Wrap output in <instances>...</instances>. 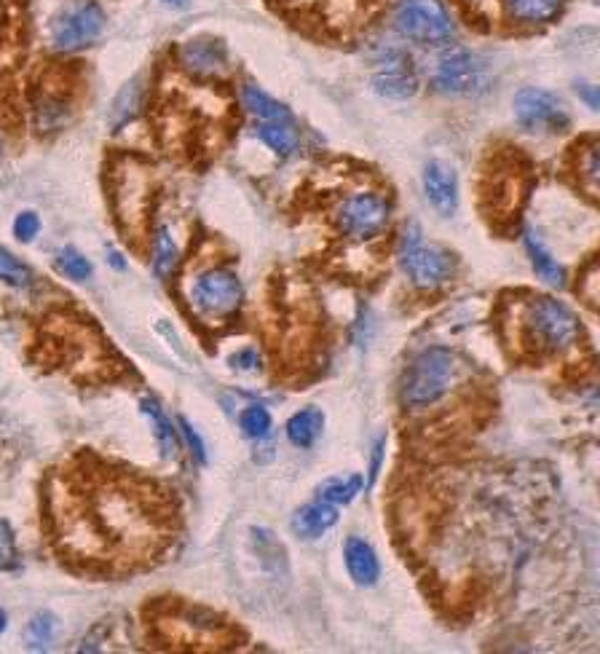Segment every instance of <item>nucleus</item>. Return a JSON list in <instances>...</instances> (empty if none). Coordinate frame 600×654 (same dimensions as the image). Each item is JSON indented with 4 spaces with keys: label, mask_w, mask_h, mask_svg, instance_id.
<instances>
[{
    "label": "nucleus",
    "mask_w": 600,
    "mask_h": 654,
    "mask_svg": "<svg viewBox=\"0 0 600 654\" xmlns=\"http://www.w3.org/2000/svg\"><path fill=\"white\" fill-rule=\"evenodd\" d=\"M488 62L472 49H450L434 65L432 84L445 97H477L488 89Z\"/></svg>",
    "instance_id": "10"
},
{
    "label": "nucleus",
    "mask_w": 600,
    "mask_h": 654,
    "mask_svg": "<svg viewBox=\"0 0 600 654\" xmlns=\"http://www.w3.org/2000/svg\"><path fill=\"white\" fill-rule=\"evenodd\" d=\"M242 102L247 107L250 116L255 118V124H268V121H290L293 111H290L284 102L273 100L271 94L263 92L257 84H244L242 87Z\"/></svg>",
    "instance_id": "22"
},
{
    "label": "nucleus",
    "mask_w": 600,
    "mask_h": 654,
    "mask_svg": "<svg viewBox=\"0 0 600 654\" xmlns=\"http://www.w3.org/2000/svg\"><path fill=\"white\" fill-rule=\"evenodd\" d=\"M523 244H525V253H528L531 266H534L536 274L550 284V287H565V280H569V277H565V269L558 264L556 255L547 249V244L541 242L539 234H534V231L528 229L523 234Z\"/></svg>",
    "instance_id": "21"
},
{
    "label": "nucleus",
    "mask_w": 600,
    "mask_h": 654,
    "mask_svg": "<svg viewBox=\"0 0 600 654\" xmlns=\"http://www.w3.org/2000/svg\"><path fill=\"white\" fill-rule=\"evenodd\" d=\"M5 628H9V617H5V612L0 608V633H5Z\"/></svg>",
    "instance_id": "41"
},
{
    "label": "nucleus",
    "mask_w": 600,
    "mask_h": 654,
    "mask_svg": "<svg viewBox=\"0 0 600 654\" xmlns=\"http://www.w3.org/2000/svg\"><path fill=\"white\" fill-rule=\"evenodd\" d=\"M20 566V548L9 523L0 517V572H14Z\"/></svg>",
    "instance_id": "32"
},
{
    "label": "nucleus",
    "mask_w": 600,
    "mask_h": 654,
    "mask_svg": "<svg viewBox=\"0 0 600 654\" xmlns=\"http://www.w3.org/2000/svg\"><path fill=\"white\" fill-rule=\"evenodd\" d=\"M5 151H9V129L0 124V158L5 156Z\"/></svg>",
    "instance_id": "39"
},
{
    "label": "nucleus",
    "mask_w": 600,
    "mask_h": 654,
    "mask_svg": "<svg viewBox=\"0 0 600 654\" xmlns=\"http://www.w3.org/2000/svg\"><path fill=\"white\" fill-rule=\"evenodd\" d=\"M523 335L536 355H565L582 341V322L563 300L536 295L523 309Z\"/></svg>",
    "instance_id": "2"
},
{
    "label": "nucleus",
    "mask_w": 600,
    "mask_h": 654,
    "mask_svg": "<svg viewBox=\"0 0 600 654\" xmlns=\"http://www.w3.org/2000/svg\"><path fill=\"white\" fill-rule=\"evenodd\" d=\"M107 260L113 264V269H118V271L127 269V260H124V255L118 253V249H111V253H107Z\"/></svg>",
    "instance_id": "38"
},
{
    "label": "nucleus",
    "mask_w": 600,
    "mask_h": 654,
    "mask_svg": "<svg viewBox=\"0 0 600 654\" xmlns=\"http://www.w3.org/2000/svg\"><path fill=\"white\" fill-rule=\"evenodd\" d=\"M343 561H346L348 577L359 585V588H373L381 579V563L375 550L370 548L365 539L348 537L343 544Z\"/></svg>",
    "instance_id": "17"
},
{
    "label": "nucleus",
    "mask_w": 600,
    "mask_h": 654,
    "mask_svg": "<svg viewBox=\"0 0 600 654\" xmlns=\"http://www.w3.org/2000/svg\"><path fill=\"white\" fill-rule=\"evenodd\" d=\"M579 183L585 185V191L590 196L598 193V180H600V156H598V142L592 140L590 145H585L579 151Z\"/></svg>",
    "instance_id": "30"
},
{
    "label": "nucleus",
    "mask_w": 600,
    "mask_h": 654,
    "mask_svg": "<svg viewBox=\"0 0 600 654\" xmlns=\"http://www.w3.org/2000/svg\"><path fill=\"white\" fill-rule=\"evenodd\" d=\"M49 521L67 561L102 572H131L162 555L175 537L177 510L167 491L153 483L129 472L78 464L51 483Z\"/></svg>",
    "instance_id": "1"
},
{
    "label": "nucleus",
    "mask_w": 600,
    "mask_h": 654,
    "mask_svg": "<svg viewBox=\"0 0 600 654\" xmlns=\"http://www.w3.org/2000/svg\"><path fill=\"white\" fill-rule=\"evenodd\" d=\"M107 14L100 0H71L49 22V43L60 54H76L100 41Z\"/></svg>",
    "instance_id": "7"
},
{
    "label": "nucleus",
    "mask_w": 600,
    "mask_h": 654,
    "mask_svg": "<svg viewBox=\"0 0 600 654\" xmlns=\"http://www.w3.org/2000/svg\"><path fill=\"white\" fill-rule=\"evenodd\" d=\"M180 260H182V249H180V242H177L175 231H171L169 223H158L156 229L151 231L153 274H156L162 282H167L177 271Z\"/></svg>",
    "instance_id": "18"
},
{
    "label": "nucleus",
    "mask_w": 600,
    "mask_h": 654,
    "mask_svg": "<svg viewBox=\"0 0 600 654\" xmlns=\"http://www.w3.org/2000/svg\"><path fill=\"white\" fill-rule=\"evenodd\" d=\"M244 284L228 266H204L188 280V304L202 320H228L242 309Z\"/></svg>",
    "instance_id": "6"
},
{
    "label": "nucleus",
    "mask_w": 600,
    "mask_h": 654,
    "mask_svg": "<svg viewBox=\"0 0 600 654\" xmlns=\"http://www.w3.org/2000/svg\"><path fill=\"white\" fill-rule=\"evenodd\" d=\"M514 121L531 134H560L571 127V113L558 94L525 87L512 100Z\"/></svg>",
    "instance_id": "11"
},
{
    "label": "nucleus",
    "mask_w": 600,
    "mask_h": 654,
    "mask_svg": "<svg viewBox=\"0 0 600 654\" xmlns=\"http://www.w3.org/2000/svg\"><path fill=\"white\" fill-rule=\"evenodd\" d=\"M569 0H494L496 16L512 30H545L563 16Z\"/></svg>",
    "instance_id": "15"
},
{
    "label": "nucleus",
    "mask_w": 600,
    "mask_h": 654,
    "mask_svg": "<svg viewBox=\"0 0 600 654\" xmlns=\"http://www.w3.org/2000/svg\"><path fill=\"white\" fill-rule=\"evenodd\" d=\"M288 440L295 448H311L324 429V413L319 408H306L288 421Z\"/></svg>",
    "instance_id": "25"
},
{
    "label": "nucleus",
    "mask_w": 600,
    "mask_h": 654,
    "mask_svg": "<svg viewBox=\"0 0 600 654\" xmlns=\"http://www.w3.org/2000/svg\"><path fill=\"white\" fill-rule=\"evenodd\" d=\"M459 357L450 349L432 346V349L421 351L403 379V389H399L403 406L410 411H426V408L437 406L459 379Z\"/></svg>",
    "instance_id": "3"
},
{
    "label": "nucleus",
    "mask_w": 600,
    "mask_h": 654,
    "mask_svg": "<svg viewBox=\"0 0 600 654\" xmlns=\"http://www.w3.org/2000/svg\"><path fill=\"white\" fill-rule=\"evenodd\" d=\"M142 102H145V81L140 76L131 78L129 84H124L122 92L116 94L113 100V111H111V127L124 129L129 121H135L137 113L142 111Z\"/></svg>",
    "instance_id": "24"
},
{
    "label": "nucleus",
    "mask_w": 600,
    "mask_h": 654,
    "mask_svg": "<svg viewBox=\"0 0 600 654\" xmlns=\"http://www.w3.org/2000/svg\"><path fill=\"white\" fill-rule=\"evenodd\" d=\"M0 282L16 290H30L36 284V274H33L30 266L22 264L3 244H0Z\"/></svg>",
    "instance_id": "26"
},
{
    "label": "nucleus",
    "mask_w": 600,
    "mask_h": 654,
    "mask_svg": "<svg viewBox=\"0 0 600 654\" xmlns=\"http://www.w3.org/2000/svg\"><path fill=\"white\" fill-rule=\"evenodd\" d=\"M140 406H142V413H145L148 421H151V429L153 435H156V443L158 448H162V453L175 462V459L180 457V440H177V429L175 424H171V419L164 413V408L158 406L153 397H145Z\"/></svg>",
    "instance_id": "23"
},
{
    "label": "nucleus",
    "mask_w": 600,
    "mask_h": 654,
    "mask_svg": "<svg viewBox=\"0 0 600 654\" xmlns=\"http://www.w3.org/2000/svg\"><path fill=\"white\" fill-rule=\"evenodd\" d=\"M576 92H579L582 100L587 102V107H590V111H598V105H600L598 87H592V84H579V87H576Z\"/></svg>",
    "instance_id": "36"
},
{
    "label": "nucleus",
    "mask_w": 600,
    "mask_h": 654,
    "mask_svg": "<svg viewBox=\"0 0 600 654\" xmlns=\"http://www.w3.org/2000/svg\"><path fill=\"white\" fill-rule=\"evenodd\" d=\"M180 432H182V437H186V443H188V448H191L193 457H196L202 464L207 462V446H204L202 435H199V432L191 426V421L180 419Z\"/></svg>",
    "instance_id": "34"
},
{
    "label": "nucleus",
    "mask_w": 600,
    "mask_h": 654,
    "mask_svg": "<svg viewBox=\"0 0 600 654\" xmlns=\"http://www.w3.org/2000/svg\"><path fill=\"white\" fill-rule=\"evenodd\" d=\"M386 457V437H379V443L373 446V459H370V472H368V483H365V488H373L375 477H379L381 464H384Z\"/></svg>",
    "instance_id": "35"
},
{
    "label": "nucleus",
    "mask_w": 600,
    "mask_h": 654,
    "mask_svg": "<svg viewBox=\"0 0 600 654\" xmlns=\"http://www.w3.org/2000/svg\"><path fill=\"white\" fill-rule=\"evenodd\" d=\"M335 523H339V508L317 499V502L306 504V508H301L298 513L293 515V531L295 537L301 539H319L324 537Z\"/></svg>",
    "instance_id": "19"
},
{
    "label": "nucleus",
    "mask_w": 600,
    "mask_h": 654,
    "mask_svg": "<svg viewBox=\"0 0 600 654\" xmlns=\"http://www.w3.org/2000/svg\"><path fill=\"white\" fill-rule=\"evenodd\" d=\"M255 134L279 158H293L301 151V129L295 118H290V121L255 124Z\"/></svg>",
    "instance_id": "20"
},
{
    "label": "nucleus",
    "mask_w": 600,
    "mask_h": 654,
    "mask_svg": "<svg viewBox=\"0 0 600 654\" xmlns=\"http://www.w3.org/2000/svg\"><path fill=\"white\" fill-rule=\"evenodd\" d=\"M239 426L250 440H268L271 437V413L263 406H250L239 413Z\"/></svg>",
    "instance_id": "29"
},
{
    "label": "nucleus",
    "mask_w": 600,
    "mask_h": 654,
    "mask_svg": "<svg viewBox=\"0 0 600 654\" xmlns=\"http://www.w3.org/2000/svg\"><path fill=\"white\" fill-rule=\"evenodd\" d=\"M335 229L352 242H373L392 223V202L379 191H354L343 196L333 213Z\"/></svg>",
    "instance_id": "9"
},
{
    "label": "nucleus",
    "mask_w": 600,
    "mask_h": 654,
    "mask_svg": "<svg viewBox=\"0 0 600 654\" xmlns=\"http://www.w3.org/2000/svg\"><path fill=\"white\" fill-rule=\"evenodd\" d=\"M156 625L162 630H171L169 639L177 641L171 646H188V650H222L233 644V628L220 617L202 606H177L167 617H158Z\"/></svg>",
    "instance_id": "8"
},
{
    "label": "nucleus",
    "mask_w": 600,
    "mask_h": 654,
    "mask_svg": "<svg viewBox=\"0 0 600 654\" xmlns=\"http://www.w3.org/2000/svg\"><path fill=\"white\" fill-rule=\"evenodd\" d=\"M164 5H167V9H188V5H191V0H162Z\"/></svg>",
    "instance_id": "40"
},
{
    "label": "nucleus",
    "mask_w": 600,
    "mask_h": 654,
    "mask_svg": "<svg viewBox=\"0 0 600 654\" xmlns=\"http://www.w3.org/2000/svg\"><path fill=\"white\" fill-rule=\"evenodd\" d=\"M231 362H233V366H239V368H247V371H250V368H255V366H257V355H255L253 349H247V351H239V355L233 357Z\"/></svg>",
    "instance_id": "37"
},
{
    "label": "nucleus",
    "mask_w": 600,
    "mask_h": 654,
    "mask_svg": "<svg viewBox=\"0 0 600 654\" xmlns=\"http://www.w3.org/2000/svg\"><path fill=\"white\" fill-rule=\"evenodd\" d=\"M54 266L62 277H67V280H73V282H86L91 277V271H94L91 269V260L76 247L60 249V253H56Z\"/></svg>",
    "instance_id": "28"
},
{
    "label": "nucleus",
    "mask_w": 600,
    "mask_h": 654,
    "mask_svg": "<svg viewBox=\"0 0 600 654\" xmlns=\"http://www.w3.org/2000/svg\"><path fill=\"white\" fill-rule=\"evenodd\" d=\"M41 234V218L33 209H25L14 218V236L20 239L22 244H30L33 239Z\"/></svg>",
    "instance_id": "33"
},
{
    "label": "nucleus",
    "mask_w": 600,
    "mask_h": 654,
    "mask_svg": "<svg viewBox=\"0 0 600 654\" xmlns=\"http://www.w3.org/2000/svg\"><path fill=\"white\" fill-rule=\"evenodd\" d=\"M30 116L38 134H60L76 118V100L62 81L43 78V84L33 87Z\"/></svg>",
    "instance_id": "13"
},
{
    "label": "nucleus",
    "mask_w": 600,
    "mask_h": 654,
    "mask_svg": "<svg viewBox=\"0 0 600 654\" xmlns=\"http://www.w3.org/2000/svg\"><path fill=\"white\" fill-rule=\"evenodd\" d=\"M421 188H424L426 202L432 204L439 218H454L459 213V175L448 162H439V158L429 162L424 167V178H421Z\"/></svg>",
    "instance_id": "16"
},
{
    "label": "nucleus",
    "mask_w": 600,
    "mask_h": 654,
    "mask_svg": "<svg viewBox=\"0 0 600 654\" xmlns=\"http://www.w3.org/2000/svg\"><path fill=\"white\" fill-rule=\"evenodd\" d=\"M54 636H56L54 614H49V612L36 614V617L30 619V625H27V641H30V646H36V650L49 646L51 641H54Z\"/></svg>",
    "instance_id": "31"
},
{
    "label": "nucleus",
    "mask_w": 600,
    "mask_h": 654,
    "mask_svg": "<svg viewBox=\"0 0 600 654\" xmlns=\"http://www.w3.org/2000/svg\"><path fill=\"white\" fill-rule=\"evenodd\" d=\"M177 65L199 81H215L231 70V54L222 38L196 36L188 38L177 49Z\"/></svg>",
    "instance_id": "14"
},
{
    "label": "nucleus",
    "mask_w": 600,
    "mask_h": 654,
    "mask_svg": "<svg viewBox=\"0 0 600 654\" xmlns=\"http://www.w3.org/2000/svg\"><path fill=\"white\" fill-rule=\"evenodd\" d=\"M397 260L403 274L419 290H439L456 277V258L445 247L426 242L419 223L405 226L397 244Z\"/></svg>",
    "instance_id": "4"
},
{
    "label": "nucleus",
    "mask_w": 600,
    "mask_h": 654,
    "mask_svg": "<svg viewBox=\"0 0 600 654\" xmlns=\"http://www.w3.org/2000/svg\"><path fill=\"white\" fill-rule=\"evenodd\" d=\"M375 70L373 76V92L384 100H413L421 89V78L416 73L413 60L403 47H397L394 41H381L379 51H375Z\"/></svg>",
    "instance_id": "12"
},
{
    "label": "nucleus",
    "mask_w": 600,
    "mask_h": 654,
    "mask_svg": "<svg viewBox=\"0 0 600 654\" xmlns=\"http://www.w3.org/2000/svg\"><path fill=\"white\" fill-rule=\"evenodd\" d=\"M362 486L365 480L359 475H348L346 480H343V477H335V480H328L319 486V499L341 508V504H352L354 499H357V493L362 491Z\"/></svg>",
    "instance_id": "27"
},
{
    "label": "nucleus",
    "mask_w": 600,
    "mask_h": 654,
    "mask_svg": "<svg viewBox=\"0 0 600 654\" xmlns=\"http://www.w3.org/2000/svg\"><path fill=\"white\" fill-rule=\"evenodd\" d=\"M392 20L397 36L416 47L448 49L456 41L454 14L443 0H399Z\"/></svg>",
    "instance_id": "5"
}]
</instances>
